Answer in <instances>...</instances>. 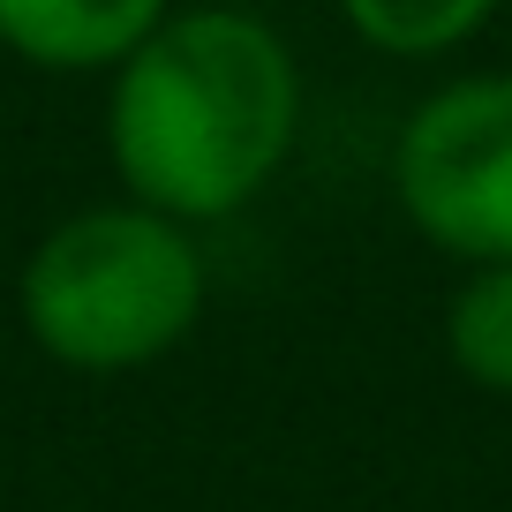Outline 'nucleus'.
Listing matches in <instances>:
<instances>
[{
  "label": "nucleus",
  "mask_w": 512,
  "mask_h": 512,
  "mask_svg": "<svg viewBox=\"0 0 512 512\" xmlns=\"http://www.w3.org/2000/svg\"><path fill=\"white\" fill-rule=\"evenodd\" d=\"M445 347L467 384L512 392V264H475L445 309Z\"/></svg>",
  "instance_id": "39448f33"
},
{
  "label": "nucleus",
  "mask_w": 512,
  "mask_h": 512,
  "mask_svg": "<svg viewBox=\"0 0 512 512\" xmlns=\"http://www.w3.org/2000/svg\"><path fill=\"white\" fill-rule=\"evenodd\" d=\"M294 128L302 68L241 8H174L106 91V151L128 204L181 226L241 211L287 166Z\"/></svg>",
  "instance_id": "f257e3e1"
},
{
  "label": "nucleus",
  "mask_w": 512,
  "mask_h": 512,
  "mask_svg": "<svg viewBox=\"0 0 512 512\" xmlns=\"http://www.w3.org/2000/svg\"><path fill=\"white\" fill-rule=\"evenodd\" d=\"M23 332L61 369H144L204 317V256L189 226L144 204H91L61 219L16 279Z\"/></svg>",
  "instance_id": "f03ea898"
},
{
  "label": "nucleus",
  "mask_w": 512,
  "mask_h": 512,
  "mask_svg": "<svg viewBox=\"0 0 512 512\" xmlns=\"http://www.w3.org/2000/svg\"><path fill=\"white\" fill-rule=\"evenodd\" d=\"M339 16L354 23V38H369L377 53L400 61H430L452 53L497 16V0H339Z\"/></svg>",
  "instance_id": "423d86ee"
},
{
  "label": "nucleus",
  "mask_w": 512,
  "mask_h": 512,
  "mask_svg": "<svg viewBox=\"0 0 512 512\" xmlns=\"http://www.w3.org/2000/svg\"><path fill=\"white\" fill-rule=\"evenodd\" d=\"M174 16V0H0V46L31 68H121L159 23Z\"/></svg>",
  "instance_id": "20e7f679"
},
{
  "label": "nucleus",
  "mask_w": 512,
  "mask_h": 512,
  "mask_svg": "<svg viewBox=\"0 0 512 512\" xmlns=\"http://www.w3.org/2000/svg\"><path fill=\"white\" fill-rule=\"evenodd\" d=\"M400 211L467 264H512V76L430 91L392 151Z\"/></svg>",
  "instance_id": "7ed1b4c3"
}]
</instances>
